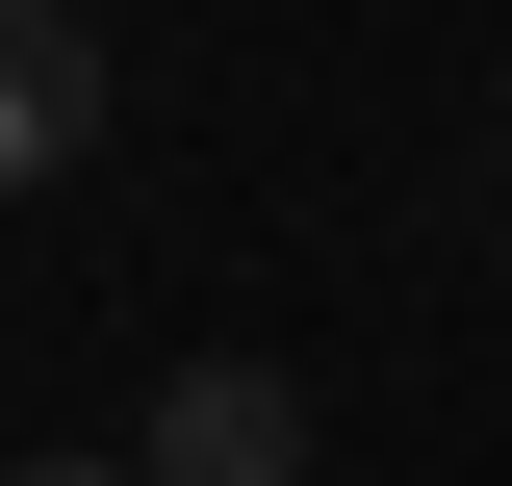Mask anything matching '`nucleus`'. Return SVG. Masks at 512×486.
Masks as SVG:
<instances>
[{
	"label": "nucleus",
	"mask_w": 512,
	"mask_h": 486,
	"mask_svg": "<svg viewBox=\"0 0 512 486\" xmlns=\"http://www.w3.org/2000/svg\"><path fill=\"white\" fill-rule=\"evenodd\" d=\"M128 461H154V486H308V384H282V359H180Z\"/></svg>",
	"instance_id": "f257e3e1"
},
{
	"label": "nucleus",
	"mask_w": 512,
	"mask_h": 486,
	"mask_svg": "<svg viewBox=\"0 0 512 486\" xmlns=\"http://www.w3.org/2000/svg\"><path fill=\"white\" fill-rule=\"evenodd\" d=\"M103 154V26L77 0H0V205H52Z\"/></svg>",
	"instance_id": "f03ea898"
},
{
	"label": "nucleus",
	"mask_w": 512,
	"mask_h": 486,
	"mask_svg": "<svg viewBox=\"0 0 512 486\" xmlns=\"http://www.w3.org/2000/svg\"><path fill=\"white\" fill-rule=\"evenodd\" d=\"M0 486H154V461H0Z\"/></svg>",
	"instance_id": "7ed1b4c3"
}]
</instances>
